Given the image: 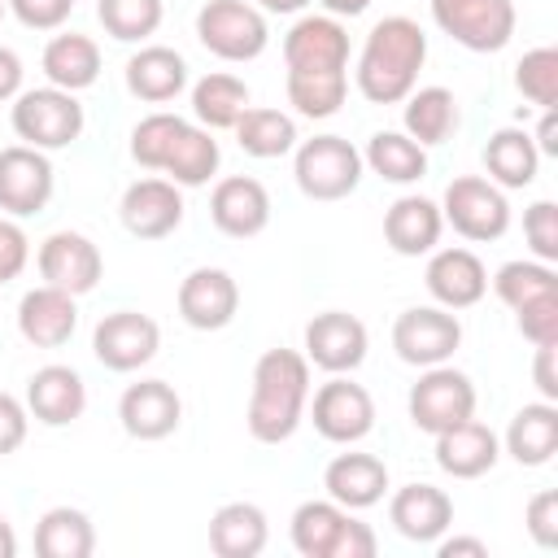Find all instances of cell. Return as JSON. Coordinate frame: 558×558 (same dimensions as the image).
Instances as JSON below:
<instances>
[{
    "label": "cell",
    "instance_id": "obj_3",
    "mask_svg": "<svg viewBox=\"0 0 558 558\" xmlns=\"http://www.w3.org/2000/svg\"><path fill=\"white\" fill-rule=\"evenodd\" d=\"M9 122H13V131H17L22 144L52 153V148H70L83 135V122L87 118H83V105H78L74 92L48 83V87L17 92Z\"/></svg>",
    "mask_w": 558,
    "mask_h": 558
},
{
    "label": "cell",
    "instance_id": "obj_23",
    "mask_svg": "<svg viewBox=\"0 0 558 558\" xmlns=\"http://www.w3.org/2000/svg\"><path fill=\"white\" fill-rule=\"evenodd\" d=\"M26 410L44 427H65L87 410V384L74 366L48 362L26 379Z\"/></svg>",
    "mask_w": 558,
    "mask_h": 558
},
{
    "label": "cell",
    "instance_id": "obj_43",
    "mask_svg": "<svg viewBox=\"0 0 558 558\" xmlns=\"http://www.w3.org/2000/svg\"><path fill=\"white\" fill-rule=\"evenodd\" d=\"M523 235L536 262H558V205L554 201H536L523 209Z\"/></svg>",
    "mask_w": 558,
    "mask_h": 558
},
{
    "label": "cell",
    "instance_id": "obj_5",
    "mask_svg": "<svg viewBox=\"0 0 558 558\" xmlns=\"http://www.w3.org/2000/svg\"><path fill=\"white\" fill-rule=\"evenodd\" d=\"M196 39L218 61H257L270 44V26L248 0H209L196 13Z\"/></svg>",
    "mask_w": 558,
    "mask_h": 558
},
{
    "label": "cell",
    "instance_id": "obj_49",
    "mask_svg": "<svg viewBox=\"0 0 558 558\" xmlns=\"http://www.w3.org/2000/svg\"><path fill=\"white\" fill-rule=\"evenodd\" d=\"M375 549H379L375 532H371L362 519H353V514H349L344 536H340V545H336V558H375Z\"/></svg>",
    "mask_w": 558,
    "mask_h": 558
},
{
    "label": "cell",
    "instance_id": "obj_45",
    "mask_svg": "<svg viewBox=\"0 0 558 558\" xmlns=\"http://www.w3.org/2000/svg\"><path fill=\"white\" fill-rule=\"evenodd\" d=\"M4 4L26 31H61L74 13V0H4Z\"/></svg>",
    "mask_w": 558,
    "mask_h": 558
},
{
    "label": "cell",
    "instance_id": "obj_24",
    "mask_svg": "<svg viewBox=\"0 0 558 558\" xmlns=\"http://www.w3.org/2000/svg\"><path fill=\"white\" fill-rule=\"evenodd\" d=\"M388 519L392 527L414 541V545H436L449 527H453V501L445 488L436 484H405L392 493L388 501Z\"/></svg>",
    "mask_w": 558,
    "mask_h": 558
},
{
    "label": "cell",
    "instance_id": "obj_8",
    "mask_svg": "<svg viewBox=\"0 0 558 558\" xmlns=\"http://www.w3.org/2000/svg\"><path fill=\"white\" fill-rule=\"evenodd\" d=\"M405 405H410V423L418 432L436 436V432H445V427H453V423L475 414V384H471V375H462L449 362L423 366V375L410 388Z\"/></svg>",
    "mask_w": 558,
    "mask_h": 558
},
{
    "label": "cell",
    "instance_id": "obj_20",
    "mask_svg": "<svg viewBox=\"0 0 558 558\" xmlns=\"http://www.w3.org/2000/svg\"><path fill=\"white\" fill-rule=\"evenodd\" d=\"M423 283L432 292L436 305L445 310H471L484 301L488 292V270L484 262L471 253V248H432L427 257V270H423Z\"/></svg>",
    "mask_w": 558,
    "mask_h": 558
},
{
    "label": "cell",
    "instance_id": "obj_56",
    "mask_svg": "<svg viewBox=\"0 0 558 558\" xmlns=\"http://www.w3.org/2000/svg\"><path fill=\"white\" fill-rule=\"evenodd\" d=\"M13 554H17V536H13L9 519L0 514V558H13Z\"/></svg>",
    "mask_w": 558,
    "mask_h": 558
},
{
    "label": "cell",
    "instance_id": "obj_14",
    "mask_svg": "<svg viewBox=\"0 0 558 558\" xmlns=\"http://www.w3.org/2000/svg\"><path fill=\"white\" fill-rule=\"evenodd\" d=\"M35 262H39L44 283H52V288H61L70 296H87L105 275V257L83 231H52L39 244Z\"/></svg>",
    "mask_w": 558,
    "mask_h": 558
},
{
    "label": "cell",
    "instance_id": "obj_6",
    "mask_svg": "<svg viewBox=\"0 0 558 558\" xmlns=\"http://www.w3.org/2000/svg\"><path fill=\"white\" fill-rule=\"evenodd\" d=\"M440 218L471 244H488V240H501L510 231V201L506 192L484 179V174H458L449 187H445V201H440Z\"/></svg>",
    "mask_w": 558,
    "mask_h": 558
},
{
    "label": "cell",
    "instance_id": "obj_2",
    "mask_svg": "<svg viewBox=\"0 0 558 558\" xmlns=\"http://www.w3.org/2000/svg\"><path fill=\"white\" fill-rule=\"evenodd\" d=\"M310 405V362L296 349H266L253 366L248 392V436L262 445H283L301 427Z\"/></svg>",
    "mask_w": 558,
    "mask_h": 558
},
{
    "label": "cell",
    "instance_id": "obj_11",
    "mask_svg": "<svg viewBox=\"0 0 558 558\" xmlns=\"http://www.w3.org/2000/svg\"><path fill=\"white\" fill-rule=\"evenodd\" d=\"M366 349H371V336L357 314L323 310L305 323V362L327 375H353L366 362Z\"/></svg>",
    "mask_w": 558,
    "mask_h": 558
},
{
    "label": "cell",
    "instance_id": "obj_12",
    "mask_svg": "<svg viewBox=\"0 0 558 558\" xmlns=\"http://www.w3.org/2000/svg\"><path fill=\"white\" fill-rule=\"evenodd\" d=\"M314 432L331 445H357L362 436H371L375 427V401L362 384H353L349 375H331L310 405Z\"/></svg>",
    "mask_w": 558,
    "mask_h": 558
},
{
    "label": "cell",
    "instance_id": "obj_10",
    "mask_svg": "<svg viewBox=\"0 0 558 558\" xmlns=\"http://www.w3.org/2000/svg\"><path fill=\"white\" fill-rule=\"evenodd\" d=\"M161 349V327L140 314V310H113L96 323L92 331V353L105 371H118V375H131L140 366H148Z\"/></svg>",
    "mask_w": 558,
    "mask_h": 558
},
{
    "label": "cell",
    "instance_id": "obj_26",
    "mask_svg": "<svg viewBox=\"0 0 558 558\" xmlns=\"http://www.w3.org/2000/svg\"><path fill=\"white\" fill-rule=\"evenodd\" d=\"M187 87V61L183 52L166 44H144L126 57V92L144 105H166Z\"/></svg>",
    "mask_w": 558,
    "mask_h": 558
},
{
    "label": "cell",
    "instance_id": "obj_9",
    "mask_svg": "<svg viewBox=\"0 0 558 558\" xmlns=\"http://www.w3.org/2000/svg\"><path fill=\"white\" fill-rule=\"evenodd\" d=\"M458 344H462V323L445 305H410L392 323V349H397V357L410 362V366H418V371L449 362L458 353Z\"/></svg>",
    "mask_w": 558,
    "mask_h": 558
},
{
    "label": "cell",
    "instance_id": "obj_53",
    "mask_svg": "<svg viewBox=\"0 0 558 558\" xmlns=\"http://www.w3.org/2000/svg\"><path fill=\"white\" fill-rule=\"evenodd\" d=\"M436 554H440V558H458V554L488 558V545H484L480 536H440V541H436Z\"/></svg>",
    "mask_w": 558,
    "mask_h": 558
},
{
    "label": "cell",
    "instance_id": "obj_27",
    "mask_svg": "<svg viewBox=\"0 0 558 558\" xmlns=\"http://www.w3.org/2000/svg\"><path fill=\"white\" fill-rule=\"evenodd\" d=\"M440 231H445V218H440V205L427 201V196H397L384 214V240L392 253L401 257H423L440 244Z\"/></svg>",
    "mask_w": 558,
    "mask_h": 558
},
{
    "label": "cell",
    "instance_id": "obj_35",
    "mask_svg": "<svg viewBox=\"0 0 558 558\" xmlns=\"http://www.w3.org/2000/svg\"><path fill=\"white\" fill-rule=\"evenodd\" d=\"M362 166H371V174H379L384 183H418L427 174V148L418 140H410L405 131H375L366 140Z\"/></svg>",
    "mask_w": 558,
    "mask_h": 558
},
{
    "label": "cell",
    "instance_id": "obj_40",
    "mask_svg": "<svg viewBox=\"0 0 558 558\" xmlns=\"http://www.w3.org/2000/svg\"><path fill=\"white\" fill-rule=\"evenodd\" d=\"M96 17L105 35H113L118 44H144L148 35H157L166 4L161 0H96Z\"/></svg>",
    "mask_w": 558,
    "mask_h": 558
},
{
    "label": "cell",
    "instance_id": "obj_25",
    "mask_svg": "<svg viewBox=\"0 0 558 558\" xmlns=\"http://www.w3.org/2000/svg\"><path fill=\"white\" fill-rule=\"evenodd\" d=\"M323 488L344 510H371L388 493V466L375 453H336L323 471Z\"/></svg>",
    "mask_w": 558,
    "mask_h": 558
},
{
    "label": "cell",
    "instance_id": "obj_50",
    "mask_svg": "<svg viewBox=\"0 0 558 558\" xmlns=\"http://www.w3.org/2000/svg\"><path fill=\"white\" fill-rule=\"evenodd\" d=\"M554 353H558V344H536L532 379H536V388H541V401H558V375H554Z\"/></svg>",
    "mask_w": 558,
    "mask_h": 558
},
{
    "label": "cell",
    "instance_id": "obj_44",
    "mask_svg": "<svg viewBox=\"0 0 558 558\" xmlns=\"http://www.w3.org/2000/svg\"><path fill=\"white\" fill-rule=\"evenodd\" d=\"M519 331L527 344H558V292H545L514 310Z\"/></svg>",
    "mask_w": 558,
    "mask_h": 558
},
{
    "label": "cell",
    "instance_id": "obj_33",
    "mask_svg": "<svg viewBox=\"0 0 558 558\" xmlns=\"http://www.w3.org/2000/svg\"><path fill=\"white\" fill-rule=\"evenodd\" d=\"M401 122H405V135L418 140L423 148L445 144V140L458 131V122H462V113H458V96H453L449 87H440V83H432V87H414V92L405 96V113H401Z\"/></svg>",
    "mask_w": 558,
    "mask_h": 558
},
{
    "label": "cell",
    "instance_id": "obj_19",
    "mask_svg": "<svg viewBox=\"0 0 558 558\" xmlns=\"http://www.w3.org/2000/svg\"><path fill=\"white\" fill-rule=\"evenodd\" d=\"M240 310V283L222 266H196L179 283V318L196 331H222Z\"/></svg>",
    "mask_w": 558,
    "mask_h": 558
},
{
    "label": "cell",
    "instance_id": "obj_52",
    "mask_svg": "<svg viewBox=\"0 0 558 558\" xmlns=\"http://www.w3.org/2000/svg\"><path fill=\"white\" fill-rule=\"evenodd\" d=\"M527 135H532V144H536L541 157H558V113L554 109H541V122Z\"/></svg>",
    "mask_w": 558,
    "mask_h": 558
},
{
    "label": "cell",
    "instance_id": "obj_32",
    "mask_svg": "<svg viewBox=\"0 0 558 558\" xmlns=\"http://www.w3.org/2000/svg\"><path fill=\"white\" fill-rule=\"evenodd\" d=\"M536 166H541V153H536V144H532V135L523 126H501V131L488 135V144H484V170H488V179L501 192L527 187L536 179Z\"/></svg>",
    "mask_w": 558,
    "mask_h": 558
},
{
    "label": "cell",
    "instance_id": "obj_37",
    "mask_svg": "<svg viewBox=\"0 0 558 558\" xmlns=\"http://www.w3.org/2000/svg\"><path fill=\"white\" fill-rule=\"evenodd\" d=\"M244 109H248V87H244V78H235V74H227V70H214V74L196 78V87H192V118H196L205 131H231Z\"/></svg>",
    "mask_w": 558,
    "mask_h": 558
},
{
    "label": "cell",
    "instance_id": "obj_7",
    "mask_svg": "<svg viewBox=\"0 0 558 558\" xmlns=\"http://www.w3.org/2000/svg\"><path fill=\"white\" fill-rule=\"evenodd\" d=\"M432 22L466 52H501L514 35V0H432Z\"/></svg>",
    "mask_w": 558,
    "mask_h": 558
},
{
    "label": "cell",
    "instance_id": "obj_48",
    "mask_svg": "<svg viewBox=\"0 0 558 558\" xmlns=\"http://www.w3.org/2000/svg\"><path fill=\"white\" fill-rule=\"evenodd\" d=\"M26 427H31V410H26L17 397L0 392V458H9V453L22 449Z\"/></svg>",
    "mask_w": 558,
    "mask_h": 558
},
{
    "label": "cell",
    "instance_id": "obj_1",
    "mask_svg": "<svg viewBox=\"0 0 558 558\" xmlns=\"http://www.w3.org/2000/svg\"><path fill=\"white\" fill-rule=\"evenodd\" d=\"M423 61H427L423 26L405 13H392V17H379L371 26V35L357 52L353 83L371 105H401L414 92Z\"/></svg>",
    "mask_w": 558,
    "mask_h": 558
},
{
    "label": "cell",
    "instance_id": "obj_54",
    "mask_svg": "<svg viewBox=\"0 0 558 558\" xmlns=\"http://www.w3.org/2000/svg\"><path fill=\"white\" fill-rule=\"evenodd\" d=\"M323 4V13H331V17H362L366 9H371V0H318Z\"/></svg>",
    "mask_w": 558,
    "mask_h": 558
},
{
    "label": "cell",
    "instance_id": "obj_21",
    "mask_svg": "<svg viewBox=\"0 0 558 558\" xmlns=\"http://www.w3.org/2000/svg\"><path fill=\"white\" fill-rule=\"evenodd\" d=\"M497 458H501V440L475 414L453 423V427H445V432H436V466L445 475H453V480H480V475H488L497 466Z\"/></svg>",
    "mask_w": 558,
    "mask_h": 558
},
{
    "label": "cell",
    "instance_id": "obj_16",
    "mask_svg": "<svg viewBox=\"0 0 558 558\" xmlns=\"http://www.w3.org/2000/svg\"><path fill=\"white\" fill-rule=\"evenodd\" d=\"M118 218L135 240H166L183 222V192L170 179H135L118 201Z\"/></svg>",
    "mask_w": 558,
    "mask_h": 558
},
{
    "label": "cell",
    "instance_id": "obj_47",
    "mask_svg": "<svg viewBox=\"0 0 558 558\" xmlns=\"http://www.w3.org/2000/svg\"><path fill=\"white\" fill-rule=\"evenodd\" d=\"M31 262V240L13 218H0V283L17 279Z\"/></svg>",
    "mask_w": 558,
    "mask_h": 558
},
{
    "label": "cell",
    "instance_id": "obj_22",
    "mask_svg": "<svg viewBox=\"0 0 558 558\" xmlns=\"http://www.w3.org/2000/svg\"><path fill=\"white\" fill-rule=\"evenodd\" d=\"M74 301L78 296L61 292L52 283L31 288L17 301V331H22V340L35 344V349H61L74 336V327H78V305Z\"/></svg>",
    "mask_w": 558,
    "mask_h": 558
},
{
    "label": "cell",
    "instance_id": "obj_4",
    "mask_svg": "<svg viewBox=\"0 0 558 558\" xmlns=\"http://www.w3.org/2000/svg\"><path fill=\"white\" fill-rule=\"evenodd\" d=\"M362 153L344 135H314L296 144L292 174L310 201H344L362 183Z\"/></svg>",
    "mask_w": 558,
    "mask_h": 558
},
{
    "label": "cell",
    "instance_id": "obj_29",
    "mask_svg": "<svg viewBox=\"0 0 558 558\" xmlns=\"http://www.w3.org/2000/svg\"><path fill=\"white\" fill-rule=\"evenodd\" d=\"M501 445H506V453L519 466H545L558 453V405L554 401H527V405H519Z\"/></svg>",
    "mask_w": 558,
    "mask_h": 558
},
{
    "label": "cell",
    "instance_id": "obj_57",
    "mask_svg": "<svg viewBox=\"0 0 558 558\" xmlns=\"http://www.w3.org/2000/svg\"><path fill=\"white\" fill-rule=\"evenodd\" d=\"M4 9H9V4H4V0H0V22H4Z\"/></svg>",
    "mask_w": 558,
    "mask_h": 558
},
{
    "label": "cell",
    "instance_id": "obj_55",
    "mask_svg": "<svg viewBox=\"0 0 558 558\" xmlns=\"http://www.w3.org/2000/svg\"><path fill=\"white\" fill-rule=\"evenodd\" d=\"M310 0H257L262 13H301Z\"/></svg>",
    "mask_w": 558,
    "mask_h": 558
},
{
    "label": "cell",
    "instance_id": "obj_41",
    "mask_svg": "<svg viewBox=\"0 0 558 558\" xmlns=\"http://www.w3.org/2000/svg\"><path fill=\"white\" fill-rule=\"evenodd\" d=\"M493 292L501 296V305L519 310V305H527L545 292H558V270L549 262H536V257L532 262H506L493 275Z\"/></svg>",
    "mask_w": 558,
    "mask_h": 558
},
{
    "label": "cell",
    "instance_id": "obj_28",
    "mask_svg": "<svg viewBox=\"0 0 558 558\" xmlns=\"http://www.w3.org/2000/svg\"><path fill=\"white\" fill-rule=\"evenodd\" d=\"M270 541L266 510L253 501H227L209 519V549L218 558H257Z\"/></svg>",
    "mask_w": 558,
    "mask_h": 558
},
{
    "label": "cell",
    "instance_id": "obj_30",
    "mask_svg": "<svg viewBox=\"0 0 558 558\" xmlns=\"http://www.w3.org/2000/svg\"><path fill=\"white\" fill-rule=\"evenodd\" d=\"M44 78L52 87H65V92H87L96 78H100V48L92 35H78V31H65V35H52L44 57Z\"/></svg>",
    "mask_w": 558,
    "mask_h": 558
},
{
    "label": "cell",
    "instance_id": "obj_17",
    "mask_svg": "<svg viewBox=\"0 0 558 558\" xmlns=\"http://www.w3.org/2000/svg\"><path fill=\"white\" fill-rule=\"evenodd\" d=\"M118 423L131 440H166L183 423V401L174 384L140 379V384H126V392L118 397Z\"/></svg>",
    "mask_w": 558,
    "mask_h": 558
},
{
    "label": "cell",
    "instance_id": "obj_39",
    "mask_svg": "<svg viewBox=\"0 0 558 558\" xmlns=\"http://www.w3.org/2000/svg\"><path fill=\"white\" fill-rule=\"evenodd\" d=\"M349 96V70H288V105L301 118H331Z\"/></svg>",
    "mask_w": 558,
    "mask_h": 558
},
{
    "label": "cell",
    "instance_id": "obj_13",
    "mask_svg": "<svg viewBox=\"0 0 558 558\" xmlns=\"http://www.w3.org/2000/svg\"><path fill=\"white\" fill-rule=\"evenodd\" d=\"M52 187H57V174L44 148H31V144L0 148V214L31 218L52 201Z\"/></svg>",
    "mask_w": 558,
    "mask_h": 558
},
{
    "label": "cell",
    "instance_id": "obj_42",
    "mask_svg": "<svg viewBox=\"0 0 558 558\" xmlns=\"http://www.w3.org/2000/svg\"><path fill=\"white\" fill-rule=\"evenodd\" d=\"M514 87L523 92V100H532L541 109H554L558 105V48L541 44V48L523 52L519 65H514Z\"/></svg>",
    "mask_w": 558,
    "mask_h": 558
},
{
    "label": "cell",
    "instance_id": "obj_31",
    "mask_svg": "<svg viewBox=\"0 0 558 558\" xmlns=\"http://www.w3.org/2000/svg\"><path fill=\"white\" fill-rule=\"evenodd\" d=\"M218 161H222V148L214 131H205L201 122H183V131L161 157V174L179 187H205L218 174Z\"/></svg>",
    "mask_w": 558,
    "mask_h": 558
},
{
    "label": "cell",
    "instance_id": "obj_36",
    "mask_svg": "<svg viewBox=\"0 0 558 558\" xmlns=\"http://www.w3.org/2000/svg\"><path fill=\"white\" fill-rule=\"evenodd\" d=\"M96 527L78 506H52L35 523V554L39 558H92Z\"/></svg>",
    "mask_w": 558,
    "mask_h": 558
},
{
    "label": "cell",
    "instance_id": "obj_18",
    "mask_svg": "<svg viewBox=\"0 0 558 558\" xmlns=\"http://www.w3.org/2000/svg\"><path fill=\"white\" fill-rule=\"evenodd\" d=\"M288 70H349V31L331 13H305L283 35Z\"/></svg>",
    "mask_w": 558,
    "mask_h": 558
},
{
    "label": "cell",
    "instance_id": "obj_15",
    "mask_svg": "<svg viewBox=\"0 0 558 558\" xmlns=\"http://www.w3.org/2000/svg\"><path fill=\"white\" fill-rule=\"evenodd\" d=\"M209 218L231 240H253L270 227V192L253 174H227L209 192Z\"/></svg>",
    "mask_w": 558,
    "mask_h": 558
},
{
    "label": "cell",
    "instance_id": "obj_51",
    "mask_svg": "<svg viewBox=\"0 0 558 558\" xmlns=\"http://www.w3.org/2000/svg\"><path fill=\"white\" fill-rule=\"evenodd\" d=\"M22 74H26L22 70V57L0 44V100H13L22 92Z\"/></svg>",
    "mask_w": 558,
    "mask_h": 558
},
{
    "label": "cell",
    "instance_id": "obj_38",
    "mask_svg": "<svg viewBox=\"0 0 558 558\" xmlns=\"http://www.w3.org/2000/svg\"><path fill=\"white\" fill-rule=\"evenodd\" d=\"M240 148L257 161H270V157H283L296 148V122L283 113V109H266V105H248L240 113V122L231 126Z\"/></svg>",
    "mask_w": 558,
    "mask_h": 558
},
{
    "label": "cell",
    "instance_id": "obj_34",
    "mask_svg": "<svg viewBox=\"0 0 558 558\" xmlns=\"http://www.w3.org/2000/svg\"><path fill=\"white\" fill-rule=\"evenodd\" d=\"M344 523H349V510L336 506L331 497L327 501H301L292 510V523H288L292 549L301 558H336V545L344 536Z\"/></svg>",
    "mask_w": 558,
    "mask_h": 558
},
{
    "label": "cell",
    "instance_id": "obj_46",
    "mask_svg": "<svg viewBox=\"0 0 558 558\" xmlns=\"http://www.w3.org/2000/svg\"><path fill=\"white\" fill-rule=\"evenodd\" d=\"M523 523H527V532H532V541H536L541 549H554V545H558V493H554V488L536 493V497L527 501Z\"/></svg>",
    "mask_w": 558,
    "mask_h": 558
}]
</instances>
